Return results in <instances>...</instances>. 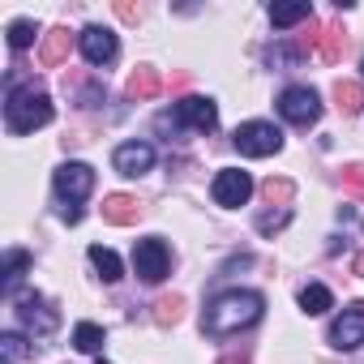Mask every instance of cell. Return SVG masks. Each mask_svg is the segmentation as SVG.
Masks as SVG:
<instances>
[{"label": "cell", "instance_id": "9", "mask_svg": "<svg viewBox=\"0 0 364 364\" xmlns=\"http://www.w3.org/2000/svg\"><path fill=\"white\" fill-rule=\"evenodd\" d=\"M176 120L189 124V129H198V133H210V129L219 124V107H215V99L193 95V99H180V103H176Z\"/></svg>", "mask_w": 364, "mask_h": 364}, {"label": "cell", "instance_id": "20", "mask_svg": "<svg viewBox=\"0 0 364 364\" xmlns=\"http://www.w3.org/2000/svg\"><path fill=\"white\" fill-rule=\"evenodd\" d=\"M90 262H95V270L103 274V283H116V279L124 274V266H120V257H116L112 249H103V245H90Z\"/></svg>", "mask_w": 364, "mask_h": 364}, {"label": "cell", "instance_id": "1", "mask_svg": "<svg viewBox=\"0 0 364 364\" xmlns=\"http://www.w3.org/2000/svg\"><path fill=\"white\" fill-rule=\"evenodd\" d=\"M257 317H262V296H257V291H223V296L206 309L202 330L215 334V338H223V334H236V330L253 326Z\"/></svg>", "mask_w": 364, "mask_h": 364}, {"label": "cell", "instance_id": "27", "mask_svg": "<svg viewBox=\"0 0 364 364\" xmlns=\"http://www.w3.org/2000/svg\"><path fill=\"white\" fill-rule=\"evenodd\" d=\"M343 189H347L351 198H364V163L343 167Z\"/></svg>", "mask_w": 364, "mask_h": 364}, {"label": "cell", "instance_id": "32", "mask_svg": "<svg viewBox=\"0 0 364 364\" xmlns=\"http://www.w3.org/2000/svg\"><path fill=\"white\" fill-rule=\"evenodd\" d=\"M355 274H360V279H364V257H355Z\"/></svg>", "mask_w": 364, "mask_h": 364}, {"label": "cell", "instance_id": "28", "mask_svg": "<svg viewBox=\"0 0 364 364\" xmlns=\"http://www.w3.org/2000/svg\"><path fill=\"white\" fill-rule=\"evenodd\" d=\"M287 219H291L287 210H270V215H262V219H257V232H262V236H270V232L287 228Z\"/></svg>", "mask_w": 364, "mask_h": 364}, {"label": "cell", "instance_id": "13", "mask_svg": "<svg viewBox=\"0 0 364 364\" xmlns=\"http://www.w3.org/2000/svg\"><path fill=\"white\" fill-rule=\"evenodd\" d=\"M141 215H146V206H141L137 198H129V193H112V198H103V219L116 223V228H133Z\"/></svg>", "mask_w": 364, "mask_h": 364}, {"label": "cell", "instance_id": "10", "mask_svg": "<svg viewBox=\"0 0 364 364\" xmlns=\"http://www.w3.org/2000/svg\"><path fill=\"white\" fill-rule=\"evenodd\" d=\"M116 52H120V43H116V35H112L107 26H86V31H82V56H86L90 65H112Z\"/></svg>", "mask_w": 364, "mask_h": 364}, {"label": "cell", "instance_id": "8", "mask_svg": "<svg viewBox=\"0 0 364 364\" xmlns=\"http://www.w3.org/2000/svg\"><path fill=\"white\" fill-rule=\"evenodd\" d=\"M249 193H253L249 171L228 167V171H219V176H215V202H219V206H245V202H249Z\"/></svg>", "mask_w": 364, "mask_h": 364}, {"label": "cell", "instance_id": "3", "mask_svg": "<svg viewBox=\"0 0 364 364\" xmlns=\"http://www.w3.org/2000/svg\"><path fill=\"white\" fill-rule=\"evenodd\" d=\"M236 150L249 154V159H266V154H279L283 150V133L266 120H249L236 129Z\"/></svg>", "mask_w": 364, "mask_h": 364}, {"label": "cell", "instance_id": "26", "mask_svg": "<svg viewBox=\"0 0 364 364\" xmlns=\"http://www.w3.org/2000/svg\"><path fill=\"white\" fill-rule=\"evenodd\" d=\"M35 35H39V31H35V22L18 18V22L9 26V48H14V52H22V48H31V43H35Z\"/></svg>", "mask_w": 364, "mask_h": 364}, {"label": "cell", "instance_id": "18", "mask_svg": "<svg viewBox=\"0 0 364 364\" xmlns=\"http://www.w3.org/2000/svg\"><path fill=\"white\" fill-rule=\"evenodd\" d=\"M334 107H338L343 116H355V112L364 107V86H360V82H338V86H334Z\"/></svg>", "mask_w": 364, "mask_h": 364}, {"label": "cell", "instance_id": "17", "mask_svg": "<svg viewBox=\"0 0 364 364\" xmlns=\"http://www.w3.org/2000/svg\"><path fill=\"white\" fill-rule=\"evenodd\" d=\"M262 198H266V206L287 210V206H291V198H296V185H291L287 176H270V180H262Z\"/></svg>", "mask_w": 364, "mask_h": 364}, {"label": "cell", "instance_id": "2", "mask_svg": "<svg viewBox=\"0 0 364 364\" xmlns=\"http://www.w3.org/2000/svg\"><path fill=\"white\" fill-rule=\"evenodd\" d=\"M5 120L14 133H35L52 120V99L48 90H39L35 82L26 90H9V103H5Z\"/></svg>", "mask_w": 364, "mask_h": 364}, {"label": "cell", "instance_id": "29", "mask_svg": "<svg viewBox=\"0 0 364 364\" xmlns=\"http://www.w3.org/2000/svg\"><path fill=\"white\" fill-rule=\"evenodd\" d=\"M116 14H120L124 22H141V14H146V9H141V5H129V0H120V5H116Z\"/></svg>", "mask_w": 364, "mask_h": 364}, {"label": "cell", "instance_id": "12", "mask_svg": "<svg viewBox=\"0 0 364 364\" xmlns=\"http://www.w3.org/2000/svg\"><path fill=\"white\" fill-rule=\"evenodd\" d=\"M112 163H116L120 176H146L154 167V150L146 141H124V146H116V159Z\"/></svg>", "mask_w": 364, "mask_h": 364}, {"label": "cell", "instance_id": "11", "mask_svg": "<svg viewBox=\"0 0 364 364\" xmlns=\"http://www.w3.org/2000/svg\"><path fill=\"white\" fill-rule=\"evenodd\" d=\"M18 317H22V326L35 330V334H52V330L60 326L56 309H48L43 296H22V300H18Z\"/></svg>", "mask_w": 364, "mask_h": 364}, {"label": "cell", "instance_id": "15", "mask_svg": "<svg viewBox=\"0 0 364 364\" xmlns=\"http://www.w3.org/2000/svg\"><path fill=\"white\" fill-rule=\"evenodd\" d=\"M343 52H347V31H343L338 22H326V26L317 31V56H321L326 65H338Z\"/></svg>", "mask_w": 364, "mask_h": 364}, {"label": "cell", "instance_id": "4", "mask_svg": "<svg viewBox=\"0 0 364 364\" xmlns=\"http://www.w3.org/2000/svg\"><path fill=\"white\" fill-rule=\"evenodd\" d=\"M279 112H283V120H291V124H300V129L317 124V116H321L317 90H309V86H287V90L279 95Z\"/></svg>", "mask_w": 364, "mask_h": 364}, {"label": "cell", "instance_id": "22", "mask_svg": "<svg viewBox=\"0 0 364 364\" xmlns=\"http://www.w3.org/2000/svg\"><path fill=\"white\" fill-rule=\"evenodd\" d=\"M26 266H31V253H22V249H14V253L5 257V296H14V291H18V283H22Z\"/></svg>", "mask_w": 364, "mask_h": 364}, {"label": "cell", "instance_id": "23", "mask_svg": "<svg viewBox=\"0 0 364 364\" xmlns=\"http://www.w3.org/2000/svg\"><path fill=\"white\" fill-rule=\"evenodd\" d=\"M330 304H334V296H330V291H326L321 283H309V287L300 291V309H304L309 317H317V313H326Z\"/></svg>", "mask_w": 364, "mask_h": 364}, {"label": "cell", "instance_id": "14", "mask_svg": "<svg viewBox=\"0 0 364 364\" xmlns=\"http://www.w3.org/2000/svg\"><path fill=\"white\" fill-rule=\"evenodd\" d=\"M129 99H137V103H146V99H159L163 95V73L159 69H150V65H137L133 73H129Z\"/></svg>", "mask_w": 364, "mask_h": 364}, {"label": "cell", "instance_id": "5", "mask_svg": "<svg viewBox=\"0 0 364 364\" xmlns=\"http://www.w3.org/2000/svg\"><path fill=\"white\" fill-rule=\"evenodd\" d=\"M52 185H56V198L73 206V202H82L95 189V167L90 163H65V167H56Z\"/></svg>", "mask_w": 364, "mask_h": 364}, {"label": "cell", "instance_id": "16", "mask_svg": "<svg viewBox=\"0 0 364 364\" xmlns=\"http://www.w3.org/2000/svg\"><path fill=\"white\" fill-rule=\"evenodd\" d=\"M69 48H73V35H69L65 26L48 31L43 48H39V65H43V69H56V65H65V60H69Z\"/></svg>", "mask_w": 364, "mask_h": 364}, {"label": "cell", "instance_id": "19", "mask_svg": "<svg viewBox=\"0 0 364 364\" xmlns=\"http://www.w3.org/2000/svg\"><path fill=\"white\" fill-rule=\"evenodd\" d=\"M270 22L279 26V31H287V26H296V22H313V9L304 5H270Z\"/></svg>", "mask_w": 364, "mask_h": 364}, {"label": "cell", "instance_id": "7", "mask_svg": "<svg viewBox=\"0 0 364 364\" xmlns=\"http://www.w3.org/2000/svg\"><path fill=\"white\" fill-rule=\"evenodd\" d=\"M330 343L338 351H351V347L364 343V300H355L351 309H343V317L330 326Z\"/></svg>", "mask_w": 364, "mask_h": 364}, {"label": "cell", "instance_id": "33", "mask_svg": "<svg viewBox=\"0 0 364 364\" xmlns=\"http://www.w3.org/2000/svg\"><path fill=\"white\" fill-rule=\"evenodd\" d=\"M99 364H103V360H99Z\"/></svg>", "mask_w": 364, "mask_h": 364}, {"label": "cell", "instance_id": "31", "mask_svg": "<svg viewBox=\"0 0 364 364\" xmlns=\"http://www.w3.org/2000/svg\"><path fill=\"white\" fill-rule=\"evenodd\" d=\"M219 364H249V355H245V351H240V355H223Z\"/></svg>", "mask_w": 364, "mask_h": 364}, {"label": "cell", "instance_id": "24", "mask_svg": "<svg viewBox=\"0 0 364 364\" xmlns=\"http://www.w3.org/2000/svg\"><path fill=\"white\" fill-rule=\"evenodd\" d=\"M180 317H185V296H163V300L154 304V321H159V326H176Z\"/></svg>", "mask_w": 364, "mask_h": 364}, {"label": "cell", "instance_id": "6", "mask_svg": "<svg viewBox=\"0 0 364 364\" xmlns=\"http://www.w3.org/2000/svg\"><path fill=\"white\" fill-rule=\"evenodd\" d=\"M167 266H171V253H167V245H163L159 236L137 240V249H133V270H137L146 283H163V279H167Z\"/></svg>", "mask_w": 364, "mask_h": 364}, {"label": "cell", "instance_id": "21", "mask_svg": "<svg viewBox=\"0 0 364 364\" xmlns=\"http://www.w3.org/2000/svg\"><path fill=\"white\" fill-rule=\"evenodd\" d=\"M103 343H107V338H103V326H95V321H77V330H73V347H77V351L90 355V351H103Z\"/></svg>", "mask_w": 364, "mask_h": 364}, {"label": "cell", "instance_id": "25", "mask_svg": "<svg viewBox=\"0 0 364 364\" xmlns=\"http://www.w3.org/2000/svg\"><path fill=\"white\" fill-rule=\"evenodd\" d=\"M0 355H5V364H18L22 355H31V343L22 334H0Z\"/></svg>", "mask_w": 364, "mask_h": 364}, {"label": "cell", "instance_id": "30", "mask_svg": "<svg viewBox=\"0 0 364 364\" xmlns=\"http://www.w3.org/2000/svg\"><path fill=\"white\" fill-rule=\"evenodd\" d=\"M60 219H65V223H82V210H77V206H65Z\"/></svg>", "mask_w": 364, "mask_h": 364}]
</instances>
